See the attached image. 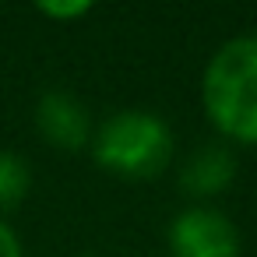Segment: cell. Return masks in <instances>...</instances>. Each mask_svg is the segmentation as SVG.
<instances>
[{"label":"cell","mask_w":257,"mask_h":257,"mask_svg":"<svg viewBox=\"0 0 257 257\" xmlns=\"http://www.w3.org/2000/svg\"><path fill=\"white\" fill-rule=\"evenodd\" d=\"M201 106L222 141L257 145V36L225 39L204 74Z\"/></svg>","instance_id":"obj_1"},{"label":"cell","mask_w":257,"mask_h":257,"mask_svg":"<svg viewBox=\"0 0 257 257\" xmlns=\"http://www.w3.org/2000/svg\"><path fill=\"white\" fill-rule=\"evenodd\" d=\"M173 131L148 109L109 113L92 134L95 162L120 180H155L173 162Z\"/></svg>","instance_id":"obj_2"},{"label":"cell","mask_w":257,"mask_h":257,"mask_svg":"<svg viewBox=\"0 0 257 257\" xmlns=\"http://www.w3.org/2000/svg\"><path fill=\"white\" fill-rule=\"evenodd\" d=\"M166 243L173 257H239L236 222L211 204H190L176 211L166 229Z\"/></svg>","instance_id":"obj_3"},{"label":"cell","mask_w":257,"mask_h":257,"mask_svg":"<svg viewBox=\"0 0 257 257\" xmlns=\"http://www.w3.org/2000/svg\"><path fill=\"white\" fill-rule=\"evenodd\" d=\"M36 127L46 138V145L60 152H81L92 145V134H95L88 106L64 88H53L36 102Z\"/></svg>","instance_id":"obj_4"},{"label":"cell","mask_w":257,"mask_h":257,"mask_svg":"<svg viewBox=\"0 0 257 257\" xmlns=\"http://www.w3.org/2000/svg\"><path fill=\"white\" fill-rule=\"evenodd\" d=\"M236 180V155L225 141H204L197 145L183 166H180V187L190 197H218L222 190H229V183Z\"/></svg>","instance_id":"obj_5"},{"label":"cell","mask_w":257,"mask_h":257,"mask_svg":"<svg viewBox=\"0 0 257 257\" xmlns=\"http://www.w3.org/2000/svg\"><path fill=\"white\" fill-rule=\"evenodd\" d=\"M32 190V166L18 152H0V218L4 211L18 208Z\"/></svg>","instance_id":"obj_6"},{"label":"cell","mask_w":257,"mask_h":257,"mask_svg":"<svg viewBox=\"0 0 257 257\" xmlns=\"http://www.w3.org/2000/svg\"><path fill=\"white\" fill-rule=\"evenodd\" d=\"M39 15L53 22H74V18L92 15V4H85V0H78V4H39Z\"/></svg>","instance_id":"obj_7"},{"label":"cell","mask_w":257,"mask_h":257,"mask_svg":"<svg viewBox=\"0 0 257 257\" xmlns=\"http://www.w3.org/2000/svg\"><path fill=\"white\" fill-rule=\"evenodd\" d=\"M0 257H25V250H22V239H18V232L0 218Z\"/></svg>","instance_id":"obj_8"}]
</instances>
